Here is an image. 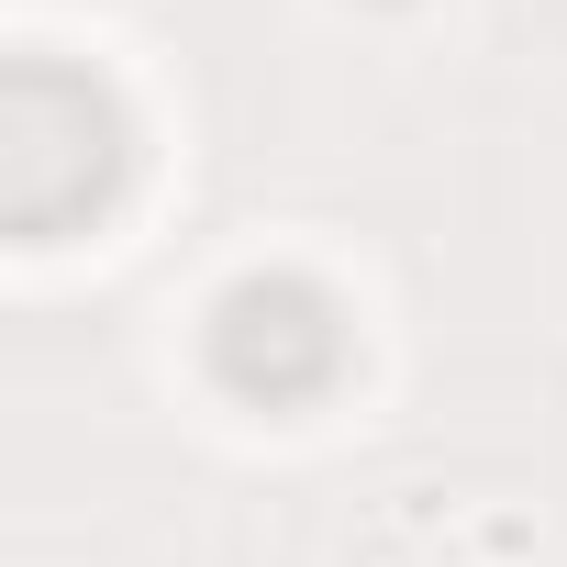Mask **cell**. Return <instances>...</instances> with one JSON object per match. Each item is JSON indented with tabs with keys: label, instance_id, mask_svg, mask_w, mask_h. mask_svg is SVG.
I'll list each match as a JSON object with an SVG mask.
<instances>
[{
	"label": "cell",
	"instance_id": "obj_3",
	"mask_svg": "<svg viewBox=\"0 0 567 567\" xmlns=\"http://www.w3.org/2000/svg\"><path fill=\"white\" fill-rule=\"evenodd\" d=\"M379 12H412V0H379Z\"/></svg>",
	"mask_w": 567,
	"mask_h": 567
},
{
	"label": "cell",
	"instance_id": "obj_1",
	"mask_svg": "<svg viewBox=\"0 0 567 567\" xmlns=\"http://www.w3.org/2000/svg\"><path fill=\"white\" fill-rule=\"evenodd\" d=\"M134 167H145L134 101L90 56L23 45L12 68H0V223H12L23 245L101 234L134 200Z\"/></svg>",
	"mask_w": 567,
	"mask_h": 567
},
{
	"label": "cell",
	"instance_id": "obj_2",
	"mask_svg": "<svg viewBox=\"0 0 567 567\" xmlns=\"http://www.w3.org/2000/svg\"><path fill=\"white\" fill-rule=\"evenodd\" d=\"M200 368L234 412H267V423H301L346 390L357 368V312L346 290H323L312 267H245L212 290L200 312Z\"/></svg>",
	"mask_w": 567,
	"mask_h": 567
}]
</instances>
